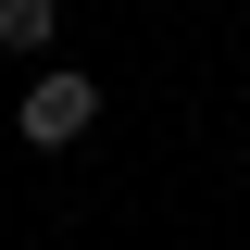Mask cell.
Segmentation results:
<instances>
[{
  "label": "cell",
  "mask_w": 250,
  "mask_h": 250,
  "mask_svg": "<svg viewBox=\"0 0 250 250\" xmlns=\"http://www.w3.org/2000/svg\"><path fill=\"white\" fill-rule=\"evenodd\" d=\"M88 125H100V75L88 62H38V88L13 100V138H25V150H75Z\"/></svg>",
  "instance_id": "cell-1"
},
{
  "label": "cell",
  "mask_w": 250,
  "mask_h": 250,
  "mask_svg": "<svg viewBox=\"0 0 250 250\" xmlns=\"http://www.w3.org/2000/svg\"><path fill=\"white\" fill-rule=\"evenodd\" d=\"M0 50L13 62H50L62 50V0H0Z\"/></svg>",
  "instance_id": "cell-2"
}]
</instances>
